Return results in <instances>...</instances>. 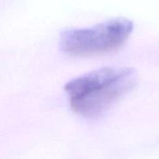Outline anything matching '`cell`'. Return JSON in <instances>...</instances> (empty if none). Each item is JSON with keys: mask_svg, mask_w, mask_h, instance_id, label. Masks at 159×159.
Here are the masks:
<instances>
[{"mask_svg": "<svg viewBox=\"0 0 159 159\" xmlns=\"http://www.w3.org/2000/svg\"><path fill=\"white\" fill-rule=\"evenodd\" d=\"M137 74L130 67H104L70 81L65 90L73 110L87 118L102 116L117 100L130 91Z\"/></svg>", "mask_w": 159, "mask_h": 159, "instance_id": "6da1fadb", "label": "cell"}, {"mask_svg": "<svg viewBox=\"0 0 159 159\" xmlns=\"http://www.w3.org/2000/svg\"><path fill=\"white\" fill-rule=\"evenodd\" d=\"M133 22L126 18H114L92 27L63 32L61 48L74 56H88L113 50L130 35Z\"/></svg>", "mask_w": 159, "mask_h": 159, "instance_id": "7a4b0ae2", "label": "cell"}]
</instances>
